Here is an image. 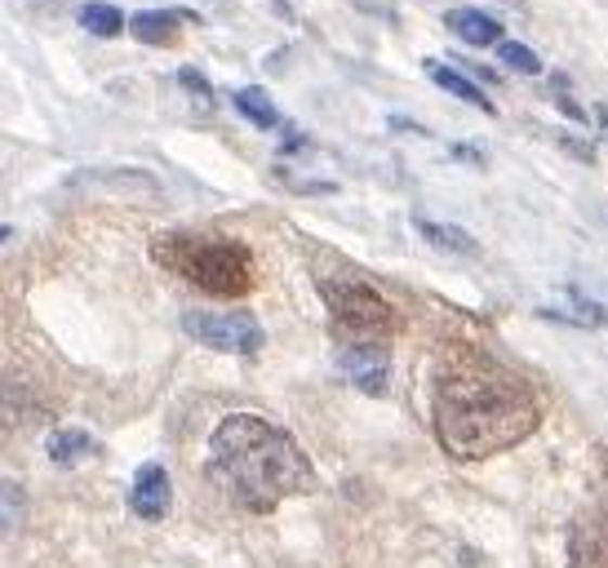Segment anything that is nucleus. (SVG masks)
I'll use <instances>...</instances> for the list:
<instances>
[{
  "mask_svg": "<svg viewBox=\"0 0 608 568\" xmlns=\"http://www.w3.org/2000/svg\"><path fill=\"white\" fill-rule=\"evenodd\" d=\"M542 404L525 377L476 351H449L436 369V436L457 462H484L529 440Z\"/></svg>",
  "mask_w": 608,
  "mask_h": 568,
  "instance_id": "1",
  "label": "nucleus"
},
{
  "mask_svg": "<svg viewBox=\"0 0 608 568\" xmlns=\"http://www.w3.org/2000/svg\"><path fill=\"white\" fill-rule=\"evenodd\" d=\"M209 470L222 493L254 515L315 489L311 457L294 444V436L254 413H231L218 422L209 436Z\"/></svg>",
  "mask_w": 608,
  "mask_h": 568,
  "instance_id": "2",
  "label": "nucleus"
},
{
  "mask_svg": "<svg viewBox=\"0 0 608 568\" xmlns=\"http://www.w3.org/2000/svg\"><path fill=\"white\" fill-rule=\"evenodd\" d=\"M156 258L178 271L182 280H192L196 289L218 294V298H245L254 289V258L245 245L231 241H200V235H169L156 245Z\"/></svg>",
  "mask_w": 608,
  "mask_h": 568,
  "instance_id": "3",
  "label": "nucleus"
},
{
  "mask_svg": "<svg viewBox=\"0 0 608 568\" xmlns=\"http://www.w3.org/2000/svg\"><path fill=\"white\" fill-rule=\"evenodd\" d=\"M320 294H324V307L334 311V320L342 328H351V334H360V338H391L396 328H400V311L383 294H373L368 284L324 280Z\"/></svg>",
  "mask_w": 608,
  "mask_h": 568,
  "instance_id": "4",
  "label": "nucleus"
},
{
  "mask_svg": "<svg viewBox=\"0 0 608 568\" xmlns=\"http://www.w3.org/2000/svg\"><path fill=\"white\" fill-rule=\"evenodd\" d=\"M182 328L200 347L222 356H258L262 351V324L249 311H186Z\"/></svg>",
  "mask_w": 608,
  "mask_h": 568,
  "instance_id": "5",
  "label": "nucleus"
},
{
  "mask_svg": "<svg viewBox=\"0 0 608 568\" xmlns=\"http://www.w3.org/2000/svg\"><path fill=\"white\" fill-rule=\"evenodd\" d=\"M569 568H608V498H595L573 515Z\"/></svg>",
  "mask_w": 608,
  "mask_h": 568,
  "instance_id": "6",
  "label": "nucleus"
},
{
  "mask_svg": "<svg viewBox=\"0 0 608 568\" xmlns=\"http://www.w3.org/2000/svg\"><path fill=\"white\" fill-rule=\"evenodd\" d=\"M338 373L347 377V383H351L355 391H364V396H383L387 383H391V364H387V356H383L378 347H368V343L347 347V351L338 356Z\"/></svg>",
  "mask_w": 608,
  "mask_h": 568,
  "instance_id": "7",
  "label": "nucleus"
},
{
  "mask_svg": "<svg viewBox=\"0 0 608 568\" xmlns=\"http://www.w3.org/2000/svg\"><path fill=\"white\" fill-rule=\"evenodd\" d=\"M169 502H173V485H169V470L160 462H147V466H138V476H133V489H129V506L138 519H165L169 515Z\"/></svg>",
  "mask_w": 608,
  "mask_h": 568,
  "instance_id": "8",
  "label": "nucleus"
},
{
  "mask_svg": "<svg viewBox=\"0 0 608 568\" xmlns=\"http://www.w3.org/2000/svg\"><path fill=\"white\" fill-rule=\"evenodd\" d=\"M444 23L453 27L457 40L471 44V50H489V44H502L506 40L502 36V23L493 14H484V10H453Z\"/></svg>",
  "mask_w": 608,
  "mask_h": 568,
  "instance_id": "9",
  "label": "nucleus"
},
{
  "mask_svg": "<svg viewBox=\"0 0 608 568\" xmlns=\"http://www.w3.org/2000/svg\"><path fill=\"white\" fill-rule=\"evenodd\" d=\"M423 72L444 89V93H453L457 103H471V107H480V112H493V103L484 99V89L476 85V80H466L462 72H457V63H440V59H427L423 63Z\"/></svg>",
  "mask_w": 608,
  "mask_h": 568,
  "instance_id": "10",
  "label": "nucleus"
},
{
  "mask_svg": "<svg viewBox=\"0 0 608 568\" xmlns=\"http://www.w3.org/2000/svg\"><path fill=\"white\" fill-rule=\"evenodd\" d=\"M178 23H182L178 10H138L129 18V31H133V40H143V44H173Z\"/></svg>",
  "mask_w": 608,
  "mask_h": 568,
  "instance_id": "11",
  "label": "nucleus"
},
{
  "mask_svg": "<svg viewBox=\"0 0 608 568\" xmlns=\"http://www.w3.org/2000/svg\"><path fill=\"white\" fill-rule=\"evenodd\" d=\"M413 227H417V235L431 245V249H440V254H466L471 258L480 245L466 235L462 227H444V222H431V218H413Z\"/></svg>",
  "mask_w": 608,
  "mask_h": 568,
  "instance_id": "12",
  "label": "nucleus"
},
{
  "mask_svg": "<svg viewBox=\"0 0 608 568\" xmlns=\"http://www.w3.org/2000/svg\"><path fill=\"white\" fill-rule=\"evenodd\" d=\"M44 453H50L54 466H76L80 457L99 453V444H93V436L80 431V426H67V431H54L50 440H44Z\"/></svg>",
  "mask_w": 608,
  "mask_h": 568,
  "instance_id": "13",
  "label": "nucleus"
},
{
  "mask_svg": "<svg viewBox=\"0 0 608 568\" xmlns=\"http://www.w3.org/2000/svg\"><path fill=\"white\" fill-rule=\"evenodd\" d=\"M231 103H236V112H241L249 125H258V129H275V125H280L275 103L267 99V89H258V85L236 89V93H231Z\"/></svg>",
  "mask_w": 608,
  "mask_h": 568,
  "instance_id": "14",
  "label": "nucleus"
},
{
  "mask_svg": "<svg viewBox=\"0 0 608 568\" xmlns=\"http://www.w3.org/2000/svg\"><path fill=\"white\" fill-rule=\"evenodd\" d=\"M80 27H85L89 36H99V40H112V36H120L129 23L120 18L116 5H107V0H89V5H80Z\"/></svg>",
  "mask_w": 608,
  "mask_h": 568,
  "instance_id": "15",
  "label": "nucleus"
},
{
  "mask_svg": "<svg viewBox=\"0 0 608 568\" xmlns=\"http://www.w3.org/2000/svg\"><path fill=\"white\" fill-rule=\"evenodd\" d=\"M493 50H497V59L510 72H525V76H538L542 72V59L529 50V44H520V40H502V44H493Z\"/></svg>",
  "mask_w": 608,
  "mask_h": 568,
  "instance_id": "16",
  "label": "nucleus"
},
{
  "mask_svg": "<svg viewBox=\"0 0 608 568\" xmlns=\"http://www.w3.org/2000/svg\"><path fill=\"white\" fill-rule=\"evenodd\" d=\"M565 298L573 302V311H578V320H582V328H599V324H608V307H599V302H591L578 284H569L565 289Z\"/></svg>",
  "mask_w": 608,
  "mask_h": 568,
  "instance_id": "17",
  "label": "nucleus"
},
{
  "mask_svg": "<svg viewBox=\"0 0 608 568\" xmlns=\"http://www.w3.org/2000/svg\"><path fill=\"white\" fill-rule=\"evenodd\" d=\"M178 85H182L186 93H192V99H196L205 112L214 107V89H209V80H205L196 67H182V72H178Z\"/></svg>",
  "mask_w": 608,
  "mask_h": 568,
  "instance_id": "18",
  "label": "nucleus"
},
{
  "mask_svg": "<svg viewBox=\"0 0 608 568\" xmlns=\"http://www.w3.org/2000/svg\"><path fill=\"white\" fill-rule=\"evenodd\" d=\"M595 120H599V125L608 129V107H595Z\"/></svg>",
  "mask_w": 608,
  "mask_h": 568,
  "instance_id": "19",
  "label": "nucleus"
}]
</instances>
